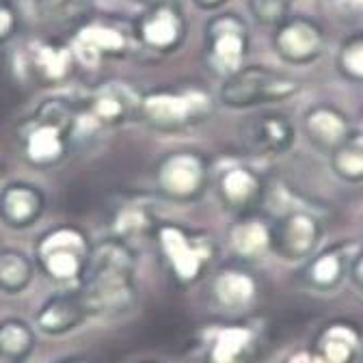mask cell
<instances>
[{
	"instance_id": "4dcf8cb0",
	"label": "cell",
	"mask_w": 363,
	"mask_h": 363,
	"mask_svg": "<svg viewBox=\"0 0 363 363\" xmlns=\"http://www.w3.org/2000/svg\"><path fill=\"white\" fill-rule=\"evenodd\" d=\"M22 20L13 0H0V43L11 41L20 33Z\"/></svg>"
},
{
	"instance_id": "603a6c76",
	"label": "cell",
	"mask_w": 363,
	"mask_h": 363,
	"mask_svg": "<svg viewBox=\"0 0 363 363\" xmlns=\"http://www.w3.org/2000/svg\"><path fill=\"white\" fill-rule=\"evenodd\" d=\"M318 238V223L303 212L290 214L281 227V240L290 253H305Z\"/></svg>"
},
{
	"instance_id": "8d00e7d4",
	"label": "cell",
	"mask_w": 363,
	"mask_h": 363,
	"mask_svg": "<svg viewBox=\"0 0 363 363\" xmlns=\"http://www.w3.org/2000/svg\"><path fill=\"white\" fill-rule=\"evenodd\" d=\"M357 272H359V277L363 279V257L359 259V264H357Z\"/></svg>"
},
{
	"instance_id": "2e32d148",
	"label": "cell",
	"mask_w": 363,
	"mask_h": 363,
	"mask_svg": "<svg viewBox=\"0 0 363 363\" xmlns=\"http://www.w3.org/2000/svg\"><path fill=\"white\" fill-rule=\"evenodd\" d=\"M86 313L80 294H55L35 311V325L43 335H63L78 327Z\"/></svg>"
},
{
	"instance_id": "8fae6325",
	"label": "cell",
	"mask_w": 363,
	"mask_h": 363,
	"mask_svg": "<svg viewBox=\"0 0 363 363\" xmlns=\"http://www.w3.org/2000/svg\"><path fill=\"white\" fill-rule=\"evenodd\" d=\"M208 179V162L197 152H171L158 164V184L175 199L195 197Z\"/></svg>"
},
{
	"instance_id": "484cf974",
	"label": "cell",
	"mask_w": 363,
	"mask_h": 363,
	"mask_svg": "<svg viewBox=\"0 0 363 363\" xmlns=\"http://www.w3.org/2000/svg\"><path fill=\"white\" fill-rule=\"evenodd\" d=\"M337 69L352 82H363V35L344 41L337 55Z\"/></svg>"
},
{
	"instance_id": "7a4b0ae2",
	"label": "cell",
	"mask_w": 363,
	"mask_h": 363,
	"mask_svg": "<svg viewBox=\"0 0 363 363\" xmlns=\"http://www.w3.org/2000/svg\"><path fill=\"white\" fill-rule=\"evenodd\" d=\"M132 255L117 240H104L91 251L82 275L80 298L89 313L117 311L132 298Z\"/></svg>"
},
{
	"instance_id": "ac0fdd59",
	"label": "cell",
	"mask_w": 363,
	"mask_h": 363,
	"mask_svg": "<svg viewBox=\"0 0 363 363\" xmlns=\"http://www.w3.org/2000/svg\"><path fill=\"white\" fill-rule=\"evenodd\" d=\"M160 242L179 277L189 279L197 275L203 255H201V249L193 247V242L184 236V232H179L177 227H162Z\"/></svg>"
},
{
	"instance_id": "5bb4252c",
	"label": "cell",
	"mask_w": 363,
	"mask_h": 363,
	"mask_svg": "<svg viewBox=\"0 0 363 363\" xmlns=\"http://www.w3.org/2000/svg\"><path fill=\"white\" fill-rule=\"evenodd\" d=\"M350 121L344 111L333 104H313L303 115V132L311 147L333 152L350 134Z\"/></svg>"
},
{
	"instance_id": "7402d4cb",
	"label": "cell",
	"mask_w": 363,
	"mask_h": 363,
	"mask_svg": "<svg viewBox=\"0 0 363 363\" xmlns=\"http://www.w3.org/2000/svg\"><path fill=\"white\" fill-rule=\"evenodd\" d=\"M220 195L232 206H245L259 193V177L247 167H232L220 175Z\"/></svg>"
},
{
	"instance_id": "f1b7e54d",
	"label": "cell",
	"mask_w": 363,
	"mask_h": 363,
	"mask_svg": "<svg viewBox=\"0 0 363 363\" xmlns=\"http://www.w3.org/2000/svg\"><path fill=\"white\" fill-rule=\"evenodd\" d=\"M352 346H354V335L348 329H344V327L331 329L325 340V357L331 363H344L348 359Z\"/></svg>"
},
{
	"instance_id": "44dd1931",
	"label": "cell",
	"mask_w": 363,
	"mask_h": 363,
	"mask_svg": "<svg viewBox=\"0 0 363 363\" xmlns=\"http://www.w3.org/2000/svg\"><path fill=\"white\" fill-rule=\"evenodd\" d=\"M35 331L22 318H5L0 320V354L9 359L26 361L35 348Z\"/></svg>"
},
{
	"instance_id": "7c38bea8",
	"label": "cell",
	"mask_w": 363,
	"mask_h": 363,
	"mask_svg": "<svg viewBox=\"0 0 363 363\" xmlns=\"http://www.w3.org/2000/svg\"><path fill=\"white\" fill-rule=\"evenodd\" d=\"M242 145L259 156H281L296 139L292 121L284 113H259L242 123Z\"/></svg>"
},
{
	"instance_id": "ab89813d",
	"label": "cell",
	"mask_w": 363,
	"mask_h": 363,
	"mask_svg": "<svg viewBox=\"0 0 363 363\" xmlns=\"http://www.w3.org/2000/svg\"><path fill=\"white\" fill-rule=\"evenodd\" d=\"M0 249H3V245H0Z\"/></svg>"
},
{
	"instance_id": "9a60e30c",
	"label": "cell",
	"mask_w": 363,
	"mask_h": 363,
	"mask_svg": "<svg viewBox=\"0 0 363 363\" xmlns=\"http://www.w3.org/2000/svg\"><path fill=\"white\" fill-rule=\"evenodd\" d=\"M134 113H139V98H134L132 91L125 89L123 84L111 82L91 96L80 117L91 125L104 128V125H119Z\"/></svg>"
},
{
	"instance_id": "d590c367",
	"label": "cell",
	"mask_w": 363,
	"mask_h": 363,
	"mask_svg": "<svg viewBox=\"0 0 363 363\" xmlns=\"http://www.w3.org/2000/svg\"><path fill=\"white\" fill-rule=\"evenodd\" d=\"M0 363H24V361H18V359H9L5 354H0Z\"/></svg>"
},
{
	"instance_id": "ba28073f",
	"label": "cell",
	"mask_w": 363,
	"mask_h": 363,
	"mask_svg": "<svg viewBox=\"0 0 363 363\" xmlns=\"http://www.w3.org/2000/svg\"><path fill=\"white\" fill-rule=\"evenodd\" d=\"M78 59L72 43L55 37L30 41L22 50V72L43 86H57L72 78Z\"/></svg>"
},
{
	"instance_id": "4316f807",
	"label": "cell",
	"mask_w": 363,
	"mask_h": 363,
	"mask_svg": "<svg viewBox=\"0 0 363 363\" xmlns=\"http://www.w3.org/2000/svg\"><path fill=\"white\" fill-rule=\"evenodd\" d=\"M216 294L220 301L230 305H240L247 303L253 294V284L249 277L240 275V272H225L216 281Z\"/></svg>"
},
{
	"instance_id": "277c9868",
	"label": "cell",
	"mask_w": 363,
	"mask_h": 363,
	"mask_svg": "<svg viewBox=\"0 0 363 363\" xmlns=\"http://www.w3.org/2000/svg\"><path fill=\"white\" fill-rule=\"evenodd\" d=\"M301 86L303 82L292 74L262 65H247L223 78L218 98L227 108H251L290 100L298 94Z\"/></svg>"
},
{
	"instance_id": "6da1fadb",
	"label": "cell",
	"mask_w": 363,
	"mask_h": 363,
	"mask_svg": "<svg viewBox=\"0 0 363 363\" xmlns=\"http://www.w3.org/2000/svg\"><path fill=\"white\" fill-rule=\"evenodd\" d=\"M80 113L65 98L43 100L18 132L24 160L35 169H50L63 162L80 125Z\"/></svg>"
},
{
	"instance_id": "e0dca14e",
	"label": "cell",
	"mask_w": 363,
	"mask_h": 363,
	"mask_svg": "<svg viewBox=\"0 0 363 363\" xmlns=\"http://www.w3.org/2000/svg\"><path fill=\"white\" fill-rule=\"evenodd\" d=\"M43 22L63 28H78L94 18V0H35Z\"/></svg>"
},
{
	"instance_id": "d6a6232c",
	"label": "cell",
	"mask_w": 363,
	"mask_h": 363,
	"mask_svg": "<svg viewBox=\"0 0 363 363\" xmlns=\"http://www.w3.org/2000/svg\"><path fill=\"white\" fill-rule=\"evenodd\" d=\"M193 3H195V7H199L203 11H214V9L223 7L227 0H193Z\"/></svg>"
},
{
	"instance_id": "9c48e42d",
	"label": "cell",
	"mask_w": 363,
	"mask_h": 363,
	"mask_svg": "<svg viewBox=\"0 0 363 363\" xmlns=\"http://www.w3.org/2000/svg\"><path fill=\"white\" fill-rule=\"evenodd\" d=\"M325 28L311 18H288L272 35V50L288 65L313 63L325 52Z\"/></svg>"
},
{
	"instance_id": "83f0119b",
	"label": "cell",
	"mask_w": 363,
	"mask_h": 363,
	"mask_svg": "<svg viewBox=\"0 0 363 363\" xmlns=\"http://www.w3.org/2000/svg\"><path fill=\"white\" fill-rule=\"evenodd\" d=\"M249 342V331L245 329H225L218 333L214 346V363H234L236 354Z\"/></svg>"
},
{
	"instance_id": "d4e9b609",
	"label": "cell",
	"mask_w": 363,
	"mask_h": 363,
	"mask_svg": "<svg viewBox=\"0 0 363 363\" xmlns=\"http://www.w3.org/2000/svg\"><path fill=\"white\" fill-rule=\"evenodd\" d=\"M292 3L294 0H249V11L257 24L277 28L290 18Z\"/></svg>"
},
{
	"instance_id": "30bf717a",
	"label": "cell",
	"mask_w": 363,
	"mask_h": 363,
	"mask_svg": "<svg viewBox=\"0 0 363 363\" xmlns=\"http://www.w3.org/2000/svg\"><path fill=\"white\" fill-rule=\"evenodd\" d=\"M72 48L78 63L86 67H96L104 59L123 57L125 50L130 48V37L113 22L91 18L89 22L76 28Z\"/></svg>"
},
{
	"instance_id": "f546056e",
	"label": "cell",
	"mask_w": 363,
	"mask_h": 363,
	"mask_svg": "<svg viewBox=\"0 0 363 363\" xmlns=\"http://www.w3.org/2000/svg\"><path fill=\"white\" fill-rule=\"evenodd\" d=\"M113 227H115V232L121 234V236L141 234L147 227V214L139 206H125L123 210L117 212Z\"/></svg>"
},
{
	"instance_id": "d6986e66",
	"label": "cell",
	"mask_w": 363,
	"mask_h": 363,
	"mask_svg": "<svg viewBox=\"0 0 363 363\" xmlns=\"http://www.w3.org/2000/svg\"><path fill=\"white\" fill-rule=\"evenodd\" d=\"M35 275V264L33 259L11 247L0 249V292L5 294H20L24 292Z\"/></svg>"
},
{
	"instance_id": "74e56055",
	"label": "cell",
	"mask_w": 363,
	"mask_h": 363,
	"mask_svg": "<svg viewBox=\"0 0 363 363\" xmlns=\"http://www.w3.org/2000/svg\"><path fill=\"white\" fill-rule=\"evenodd\" d=\"M61 363H84V361H80V359H67V361H61Z\"/></svg>"
},
{
	"instance_id": "e575fe53",
	"label": "cell",
	"mask_w": 363,
	"mask_h": 363,
	"mask_svg": "<svg viewBox=\"0 0 363 363\" xmlns=\"http://www.w3.org/2000/svg\"><path fill=\"white\" fill-rule=\"evenodd\" d=\"M290 363H318L313 357H309V354H296Z\"/></svg>"
},
{
	"instance_id": "4fadbf2b",
	"label": "cell",
	"mask_w": 363,
	"mask_h": 363,
	"mask_svg": "<svg viewBox=\"0 0 363 363\" xmlns=\"http://www.w3.org/2000/svg\"><path fill=\"white\" fill-rule=\"evenodd\" d=\"M45 210V195L30 182H9L0 191V220L11 230H28Z\"/></svg>"
},
{
	"instance_id": "1f68e13d",
	"label": "cell",
	"mask_w": 363,
	"mask_h": 363,
	"mask_svg": "<svg viewBox=\"0 0 363 363\" xmlns=\"http://www.w3.org/2000/svg\"><path fill=\"white\" fill-rule=\"evenodd\" d=\"M337 272H340V262L335 255H323L320 259H318L313 264V277L320 281V284H329L337 277Z\"/></svg>"
},
{
	"instance_id": "3957f363",
	"label": "cell",
	"mask_w": 363,
	"mask_h": 363,
	"mask_svg": "<svg viewBox=\"0 0 363 363\" xmlns=\"http://www.w3.org/2000/svg\"><path fill=\"white\" fill-rule=\"evenodd\" d=\"M214 111V100L199 84L156 86L139 98V117L154 130L177 132L203 123Z\"/></svg>"
},
{
	"instance_id": "ffe728a7",
	"label": "cell",
	"mask_w": 363,
	"mask_h": 363,
	"mask_svg": "<svg viewBox=\"0 0 363 363\" xmlns=\"http://www.w3.org/2000/svg\"><path fill=\"white\" fill-rule=\"evenodd\" d=\"M331 167L346 182H363V130H350L331 152Z\"/></svg>"
},
{
	"instance_id": "8992f818",
	"label": "cell",
	"mask_w": 363,
	"mask_h": 363,
	"mask_svg": "<svg viewBox=\"0 0 363 363\" xmlns=\"http://www.w3.org/2000/svg\"><path fill=\"white\" fill-rule=\"evenodd\" d=\"M251 48L247 22L238 13H220L206 24V61L223 78L245 67Z\"/></svg>"
},
{
	"instance_id": "52a82bcc",
	"label": "cell",
	"mask_w": 363,
	"mask_h": 363,
	"mask_svg": "<svg viewBox=\"0 0 363 363\" xmlns=\"http://www.w3.org/2000/svg\"><path fill=\"white\" fill-rule=\"evenodd\" d=\"M145 11L136 18L132 33L147 50L171 55L186 39L182 0H141Z\"/></svg>"
},
{
	"instance_id": "cb8c5ba5",
	"label": "cell",
	"mask_w": 363,
	"mask_h": 363,
	"mask_svg": "<svg viewBox=\"0 0 363 363\" xmlns=\"http://www.w3.org/2000/svg\"><path fill=\"white\" fill-rule=\"evenodd\" d=\"M232 245L236 251H240L245 255L262 253L268 245V230L259 220L238 223L232 230Z\"/></svg>"
},
{
	"instance_id": "f35d334b",
	"label": "cell",
	"mask_w": 363,
	"mask_h": 363,
	"mask_svg": "<svg viewBox=\"0 0 363 363\" xmlns=\"http://www.w3.org/2000/svg\"><path fill=\"white\" fill-rule=\"evenodd\" d=\"M0 175H3V164H0Z\"/></svg>"
},
{
	"instance_id": "836d02e7",
	"label": "cell",
	"mask_w": 363,
	"mask_h": 363,
	"mask_svg": "<svg viewBox=\"0 0 363 363\" xmlns=\"http://www.w3.org/2000/svg\"><path fill=\"white\" fill-rule=\"evenodd\" d=\"M346 11H363V0H337Z\"/></svg>"
},
{
	"instance_id": "5b68a950",
	"label": "cell",
	"mask_w": 363,
	"mask_h": 363,
	"mask_svg": "<svg viewBox=\"0 0 363 363\" xmlns=\"http://www.w3.org/2000/svg\"><path fill=\"white\" fill-rule=\"evenodd\" d=\"M91 247L82 230L74 225H57L35 240V259L45 277L59 284L76 281L84 275Z\"/></svg>"
}]
</instances>
